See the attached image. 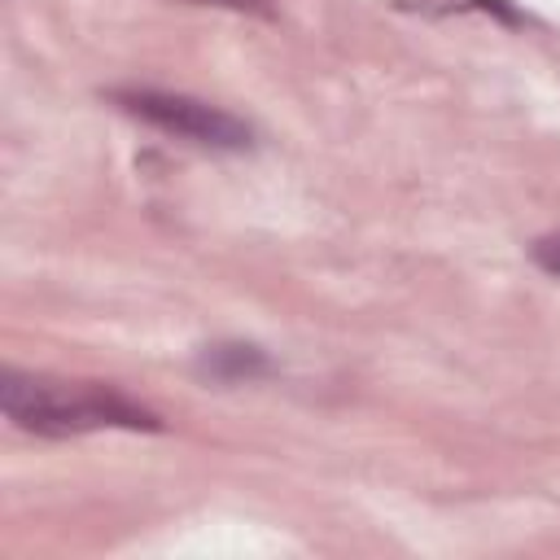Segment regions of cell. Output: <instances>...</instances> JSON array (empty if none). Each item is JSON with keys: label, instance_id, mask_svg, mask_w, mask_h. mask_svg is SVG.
I'll return each mask as SVG.
<instances>
[{"label": "cell", "instance_id": "obj_1", "mask_svg": "<svg viewBox=\"0 0 560 560\" xmlns=\"http://www.w3.org/2000/svg\"><path fill=\"white\" fill-rule=\"evenodd\" d=\"M0 402L18 429L44 438H74L96 429H162L149 407L101 381H61L9 368L0 381Z\"/></svg>", "mask_w": 560, "mask_h": 560}, {"label": "cell", "instance_id": "obj_2", "mask_svg": "<svg viewBox=\"0 0 560 560\" xmlns=\"http://www.w3.org/2000/svg\"><path fill=\"white\" fill-rule=\"evenodd\" d=\"M114 101L127 114H136V118H144L162 131H175L192 144H210V149H245L249 144V127L241 118H232V114H223L206 101H192V96L140 88V92H114Z\"/></svg>", "mask_w": 560, "mask_h": 560}, {"label": "cell", "instance_id": "obj_3", "mask_svg": "<svg viewBox=\"0 0 560 560\" xmlns=\"http://www.w3.org/2000/svg\"><path fill=\"white\" fill-rule=\"evenodd\" d=\"M192 4H219V9H236V13L271 18V0H192Z\"/></svg>", "mask_w": 560, "mask_h": 560}, {"label": "cell", "instance_id": "obj_4", "mask_svg": "<svg viewBox=\"0 0 560 560\" xmlns=\"http://www.w3.org/2000/svg\"><path fill=\"white\" fill-rule=\"evenodd\" d=\"M534 258L547 267V271H560V236H547L534 245Z\"/></svg>", "mask_w": 560, "mask_h": 560}]
</instances>
